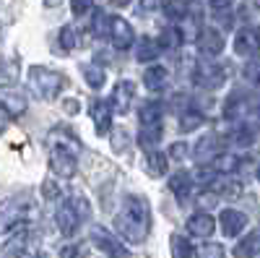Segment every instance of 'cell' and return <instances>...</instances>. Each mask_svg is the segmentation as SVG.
Here are the masks:
<instances>
[{"label": "cell", "mask_w": 260, "mask_h": 258, "mask_svg": "<svg viewBox=\"0 0 260 258\" xmlns=\"http://www.w3.org/2000/svg\"><path fill=\"white\" fill-rule=\"evenodd\" d=\"M219 224H221V232L226 235V238H237V235L247 227V217L237 209H226V211H221Z\"/></svg>", "instance_id": "obj_16"}, {"label": "cell", "mask_w": 260, "mask_h": 258, "mask_svg": "<svg viewBox=\"0 0 260 258\" xmlns=\"http://www.w3.org/2000/svg\"><path fill=\"white\" fill-rule=\"evenodd\" d=\"M47 149H50V169L57 178H73L78 169V152H81V141L73 133V128L55 125L47 133Z\"/></svg>", "instance_id": "obj_1"}, {"label": "cell", "mask_w": 260, "mask_h": 258, "mask_svg": "<svg viewBox=\"0 0 260 258\" xmlns=\"http://www.w3.org/2000/svg\"><path fill=\"white\" fill-rule=\"evenodd\" d=\"M60 42H62V47H65V50H73V47L78 45L73 26H62V29H60Z\"/></svg>", "instance_id": "obj_34"}, {"label": "cell", "mask_w": 260, "mask_h": 258, "mask_svg": "<svg viewBox=\"0 0 260 258\" xmlns=\"http://www.w3.org/2000/svg\"><path fill=\"white\" fill-rule=\"evenodd\" d=\"M91 243L102 250V253H107V255H112V258H125L127 255V248H125V243H120L112 232H107L104 227H91Z\"/></svg>", "instance_id": "obj_8"}, {"label": "cell", "mask_w": 260, "mask_h": 258, "mask_svg": "<svg viewBox=\"0 0 260 258\" xmlns=\"http://www.w3.org/2000/svg\"><path fill=\"white\" fill-rule=\"evenodd\" d=\"M169 248H172V258H192V245L187 238H182V235H172L169 238Z\"/></svg>", "instance_id": "obj_29"}, {"label": "cell", "mask_w": 260, "mask_h": 258, "mask_svg": "<svg viewBox=\"0 0 260 258\" xmlns=\"http://www.w3.org/2000/svg\"><path fill=\"white\" fill-rule=\"evenodd\" d=\"M81 73H83L86 83H89L91 89H102V86H104V81H107V73H104V68H102V66H96V63H86V66L81 68Z\"/></svg>", "instance_id": "obj_26"}, {"label": "cell", "mask_w": 260, "mask_h": 258, "mask_svg": "<svg viewBox=\"0 0 260 258\" xmlns=\"http://www.w3.org/2000/svg\"><path fill=\"white\" fill-rule=\"evenodd\" d=\"M31 211V201L26 196H11L0 204V235H6L11 230H16L21 222L29 217Z\"/></svg>", "instance_id": "obj_5"}, {"label": "cell", "mask_w": 260, "mask_h": 258, "mask_svg": "<svg viewBox=\"0 0 260 258\" xmlns=\"http://www.w3.org/2000/svg\"><path fill=\"white\" fill-rule=\"evenodd\" d=\"M240 157H234V154H216L213 157V162H211V167L219 172V175H232V172H237L240 169Z\"/></svg>", "instance_id": "obj_23"}, {"label": "cell", "mask_w": 260, "mask_h": 258, "mask_svg": "<svg viewBox=\"0 0 260 258\" xmlns=\"http://www.w3.org/2000/svg\"><path fill=\"white\" fill-rule=\"evenodd\" d=\"M211 190L216 193L219 198H240L242 196V183L240 180H234L232 175H216L211 180Z\"/></svg>", "instance_id": "obj_15"}, {"label": "cell", "mask_w": 260, "mask_h": 258, "mask_svg": "<svg viewBox=\"0 0 260 258\" xmlns=\"http://www.w3.org/2000/svg\"><path fill=\"white\" fill-rule=\"evenodd\" d=\"M257 253H260V227H257L255 232H250L245 240L237 243L234 258H252V255H257Z\"/></svg>", "instance_id": "obj_21"}, {"label": "cell", "mask_w": 260, "mask_h": 258, "mask_svg": "<svg viewBox=\"0 0 260 258\" xmlns=\"http://www.w3.org/2000/svg\"><path fill=\"white\" fill-rule=\"evenodd\" d=\"M159 141H161V128H159V125H143V131H141V136H138L141 149L151 152V149H156Z\"/></svg>", "instance_id": "obj_28"}, {"label": "cell", "mask_w": 260, "mask_h": 258, "mask_svg": "<svg viewBox=\"0 0 260 258\" xmlns=\"http://www.w3.org/2000/svg\"><path fill=\"white\" fill-rule=\"evenodd\" d=\"M89 112H91V120H94L96 133H99V136L110 133V128H112V104L104 102V99H96V102L91 104Z\"/></svg>", "instance_id": "obj_13"}, {"label": "cell", "mask_w": 260, "mask_h": 258, "mask_svg": "<svg viewBox=\"0 0 260 258\" xmlns=\"http://www.w3.org/2000/svg\"><path fill=\"white\" fill-rule=\"evenodd\" d=\"M216 204H219V196H216L213 190L201 193V196H198V206H201V211H208V209H213Z\"/></svg>", "instance_id": "obj_35"}, {"label": "cell", "mask_w": 260, "mask_h": 258, "mask_svg": "<svg viewBox=\"0 0 260 258\" xmlns=\"http://www.w3.org/2000/svg\"><path fill=\"white\" fill-rule=\"evenodd\" d=\"M167 167H169V157L164 152H156V149L146 152V172L151 178H161L167 172Z\"/></svg>", "instance_id": "obj_20"}, {"label": "cell", "mask_w": 260, "mask_h": 258, "mask_svg": "<svg viewBox=\"0 0 260 258\" xmlns=\"http://www.w3.org/2000/svg\"><path fill=\"white\" fill-rule=\"evenodd\" d=\"M164 13L172 21H180V18L187 16V3H185V0H167V3H164Z\"/></svg>", "instance_id": "obj_30"}, {"label": "cell", "mask_w": 260, "mask_h": 258, "mask_svg": "<svg viewBox=\"0 0 260 258\" xmlns=\"http://www.w3.org/2000/svg\"><path fill=\"white\" fill-rule=\"evenodd\" d=\"M42 196H45L47 201H52V198L60 196V190H57V185L52 180H45V183H42Z\"/></svg>", "instance_id": "obj_38"}, {"label": "cell", "mask_w": 260, "mask_h": 258, "mask_svg": "<svg viewBox=\"0 0 260 258\" xmlns=\"http://www.w3.org/2000/svg\"><path fill=\"white\" fill-rule=\"evenodd\" d=\"M257 178H260V169H257Z\"/></svg>", "instance_id": "obj_46"}, {"label": "cell", "mask_w": 260, "mask_h": 258, "mask_svg": "<svg viewBox=\"0 0 260 258\" xmlns=\"http://www.w3.org/2000/svg\"><path fill=\"white\" fill-rule=\"evenodd\" d=\"M34 258H47V255H45V253H37V255H34Z\"/></svg>", "instance_id": "obj_45"}, {"label": "cell", "mask_w": 260, "mask_h": 258, "mask_svg": "<svg viewBox=\"0 0 260 258\" xmlns=\"http://www.w3.org/2000/svg\"><path fill=\"white\" fill-rule=\"evenodd\" d=\"M169 81V71L164 66H148L146 73H143V83L148 86L151 92H161Z\"/></svg>", "instance_id": "obj_19"}, {"label": "cell", "mask_w": 260, "mask_h": 258, "mask_svg": "<svg viewBox=\"0 0 260 258\" xmlns=\"http://www.w3.org/2000/svg\"><path fill=\"white\" fill-rule=\"evenodd\" d=\"M203 120H206V115H203L201 110L187 107V110L180 115V131H182V133H190V131H195V128H201Z\"/></svg>", "instance_id": "obj_27"}, {"label": "cell", "mask_w": 260, "mask_h": 258, "mask_svg": "<svg viewBox=\"0 0 260 258\" xmlns=\"http://www.w3.org/2000/svg\"><path fill=\"white\" fill-rule=\"evenodd\" d=\"M208 3H211V8H216V11H226L232 3H229V0H208Z\"/></svg>", "instance_id": "obj_42"}, {"label": "cell", "mask_w": 260, "mask_h": 258, "mask_svg": "<svg viewBox=\"0 0 260 258\" xmlns=\"http://www.w3.org/2000/svg\"><path fill=\"white\" fill-rule=\"evenodd\" d=\"M91 214V206L89 201H86L83 196H71L65 198V204L57 206L55 211V222H57V230L65 235V238H71V235H76V230L81 227V222Z\"/></svg>", "instance_id": "obj_3"}, {"label": "cell", "mask_w": 260, "mask_h": 258, "mask_svg": "<svg viewBox=\"0 0 260 258\" xmlns=\"http://www.w3.org/2000/svg\"><path fill=\"white\" fill-rule=\"evenodd\" d=\"M65 83H68V78L57 71H52V68H45V66H31L29 68V86L34 89V94L45 102H52L62 92Z\"/></svg>", "instance_id": "obj_4"}, {"label": "cell", "mask_w": 260, "mask_h": 258, "mask_svg": "<svg viewBox=\"0 0 260 258\" xmlns=\"http://www.w3.org/2000/svg\"><path fill=\"white\" fill-rule=\"evenodd\" d=\"M224 255L226 253H224V248L219 243H203L198 248V258H224Z\"/></svg>", "instance_id": "obj_33"}, {"label": "cell", "mask_w": 260, "mask_h": 258, "mask_svg": "<svg viewBox=\"0 0 260 258\" xmlns=\"http://www.w3.org/2000/svg\"><path fill=\"white\" fill-rule=\"evenodd\" d=\"M257 47H260V29L247 26V29H242L240 34L234 37V52H237V55L250 58V55L257 52Z\"/></svg>", "instance_id": "obj_12"}, {"label": "cell", "mask_w": 260, "mask_h": 258, "mask_svg": "<svg viewBox=\"0 0 260 258\" xmlns=\"http://www.w3.org/2000/svg\"><path fill=\"white\" fill-rule=\"evenodd\" d=\"M112 3H115V6H127L130 0H112Z\"/></svg>", "instance_id": "obj_43"}, {"label": "cell", "mask_w": 260, "mask_h": 258, "mask_svg": "<svg viewBox=\"0 0 260 258\" xmlns=\"http://www.w3.org/2000/svg\"><path fill=\"white\" fill-rule=\"evenodd\" d=\"M62 107H65V112H68V115H78V110H81V107H78V99H65Z\"/></svg>", "instance_id": "obj_39"}, {"label": "cell", "mask_w": 260, "mask_h": 258, "mask_svg": "<svg viewBox=\"0 0 260 258\" xmlns=\"http://www.w3.org/2000/svg\"><path fill=\"white\" fill-rule=\"evenodd\" d=\"M110 138H112V149H115V152L117 154H122L125 152V149L130 146V136H127V131H125V128H110Z\"/></svg>", "instance_id": "obj_31"}, {"label": "cell", "mask_w": 260, "mask_h": 258, "mask_svg": "<svg viewBox=\"0 0 260 258\" xmlns=\"http://www.w3.org/2000/svg\"><path fill=\"white\" fill-rule=\"evenodd\" d=\"M161 115H164V110L159 102H146L138 110V118L143 125H161Z\"/></svg>", "instance_id": "obj_24"}, {"label": "cell", "mask_w": 260, "mask_h": 258, "mask_svg": "<svg viewBox=\"0 0 260 258\" xmlns=\"http://www.w3.org/2000/svg\"><path fill=\"white\" fill-rule=\"evenodd\" d=\"M29 240H31L29 227H16V232L3 243L0 255H3V258H21V255H24V250L29 248Z\"/></svg>", "instance_id": "obj_10"}, {"label": "cell", "mask_w": 260, "mask_h": 258, "mask_svg": "<svg viewBox=\"0 0 260 258\" xmlns=\"http://www.w3.org/2000/svg\"><path fill=\"white\" fill-rule=\"evenodd\" d=\"M91 6H94V0H71V8L76 16H83L86 11H91Z\"/></svg>", "instance_id": "obj_37"}, {"label": "cell", "mask_w": 260, "mask_h": 258, "mask_svg": "<svg viewBox=\"0 0 260 258\" xmlns=\"http://www.w3.org/2000/svg\"><path fill=\"white\" fill-rule=\"evenodd\" d=\"M192 81L198 86H203V89H219V86H224V81H226V73H224L221 66L206 60V63H198V66H195Z\"/></svg>", "instance_id": "obj_7"}, {"label": "cell", "mask_w": 260, "mask_h": 258, "mask_svg": "<svg viewBox=\"0 0 260 258\" xmlns=\"http://www.w3.org/2000/svg\"><path fill=\"white\" fill-rule=\"evenodd\" d=\"M195 45H198V50H201L203 55L213 58V55H219V52L224 50V37L216 32V29L206 26V29H201L198 39H195Z\"/></svg>", "instance_id": "obj_14"}, {"label": "cell", "mask_w": 260, "mask_h": 258, "mask_svg": "<svg viewBox=\"0 0 260 258\" xmlns=\"http://www.w3.org/2000/svg\"><path fill=\"white\" fill-rule=\"evenodd\" d=\"M161 3H164V0H141V6H143L146 11H156Z\"/></svg>", "instance_id": "obj_41"}, {"label": "cell", "mask_w": 260, "mask_h": 258, "mask_svg": "<svg viewBox=\"0 0 260 258\" xmlns=\"http://www.w3.org/2000/svg\"><path fill=\"white\" fill-rule=\"evenodd\" d=\"M60 3V0H47V6H57Z\"/></svg>", "instance_id": "obj_44"}, {"label": "cell", "mask_w": 260, "mask_h": 258, "mask_svg": "<svg viewBox=\"0 0 260 258\" xmlns=\"http://www.w3.org/2000/svg\"><path fill=\"white\" fill-rule=\"evenodd\" d=\"M26 112V97L18 89H11V86H0V133L8 120H16Z\"/></svg>", "instance_id": "obj_6"}, {"label": "cell", "mask_w": 260, "mask_h": 258, "mask_svg": "<svg viewBox=\"0 0 260 258\" xmlns=\"http://www.w3.org/2000/svg\"><path fill=\"white\" fill-rule=\"evenodd\" d=\"M213 230H216V219L206 211H198L187 219V232L195 235V238H211Z\"/></svg>", "instance_id": "obj_17"}, {"label": "cell", "mask_w": 260, "mask_h": 258, "mask_svg": "<svg viewBox=\"0 0 260 258\" xmlns=\"http://www.w3.org/2000/svg\"><path fill=\"white\" fill-rule=\"evenodd\" d=\"M6 66H8V63H6V60H0V76H3V78H13L16 71H13V68H6Z\"/></svg>", "instance_id": "obj_40"}, {"label": "cell", "mask_w": 260, "mask_h": 258, "mask_svg": "<svg viewBox=\"0 0 260 258\" xmlns=\"http://www.w3.org/2000/svg\"><path fill=\"white\" fill-rule=\"evenodd\" d=\"M110 39H112V45H115L117 50H127V47H133V39H136L133 26H130L125 18L112 16V18H110Z\"/></svg>", "instance_id": "obj_9"}, {"label": "cell", "mask_w": 260, "mask_h": 258, "mask_svg": "<svg viewBox=\"0 0 260 258\" xmlns=\"http://www.w3.org/2000/svg\"><path fill=\"white\" fill-rule=\"evenodd\" d=\"M159 42L156 39H148V37H143L138 45H136V58L141 60V63H148V60H156L159 58Z\"/></svg>", "instance_id": "obj_25"}, {"label": "cell", "mask_w": 260, "mask_h": 258, "mask_svg": "<svg viewBox=\"0 0 260 258\" xmlns=\"http://www.w3.org/2000/svg\"><path fill=\"white\" fill-rule=\"evenodd\" d=\"M115 227H117L122 240L133 243V245L146 243L148 232H151V209H148V201L143 196H136V193L125 196L122 209L117 211V217H115Z\"/></svg>", "instance_id": "obj_2"}, {"label": "cell", "mask_w": 260, "mask_h": 258, "mask_svg": "<svg viewBox=\"0 0 260 258\" xmlns=\"http://www.w3.org/2000/svg\"><path fill=\"white\" fill-rule=\"evenodd\" d=\"M257 6H260V0H257Z\"/></svg>", "instance_id": "obj_47"}, {"label": "cell", "mask_w": 260, "mask_h": 258, "mask_svg": "<svg viewBox=\"0 0 260 258\" xmlns=\"http://www.w3.org/2000/svg\"><path fill=\"white\" fill-rule=\"evenodd\" d=\"M169 157H172V159H177V162H180V159H185V157H187V146H185L182 141L172 144V146H169Z\"/></svg>", "instance_id": "obj_36"}, {"label": "cell", "mask_w": 260, "mask_h": 258, "mask_svg": "<svg viewBox=\"0 0 260 258\" xmlns=\"http://www.w3.org/2000/svg\"><path fill=\"white\" fill-rule=\"evenodd\" d=\"M219 149H221V138L219 133H208L198 141V146H195V159L198 162H211L216 154H219Z\"/></svg>", "instance_id": "obj_18"}, {"label": "cell", "mask_w": 260, "mask_h": 258, "mask_svg": "<svg viewBox=\"0 0 260 258\" xmlns=\"http://www.w3.org/2000/svg\"><path fill=\"white\" fill-rule=\"evenodd\" d=\"M180 42H182V37H180V29H177V26L164 29L161 37H159V45H164V47H177Z\"/></svg>", "instance_id": "obj_32"}, {"label": "cell", "mask_w": 260, "mask_h": 258, "mask_svg": "<svg viewBox=\"0 0 260 258\" xmlns=\"http://www.w3.org/2000/svg\"><path fill=\"white\" fill-rule=\"evenodd\" d=\"M133 99H136V83H133V81H125V78L117 81L115 89H112V102H110L112 110L120 112V115H125Z\"/></svg>", "instance_id": "obj_11"}, {"label": "cell", "mask_w": 260, "mask_h": 258, "mask_svg": "<svg viewBox=\"0 0 260 258\" xmlns=\"http://www.w3.org/2000/svg\"><path fill=\"white\" fill-rule=\"evenodd\" d=\"M190 185H192L190 172H175V175L169 178V190L175 193L180 201H185V198L190 196Z\"/></svg>", "instance_id": "obj_22"}]
</instances>
